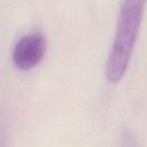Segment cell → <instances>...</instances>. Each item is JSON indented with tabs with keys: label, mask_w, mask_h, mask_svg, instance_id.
<instances>
[{
	"label": "cell",
	"mask_w": 147,
	"mask_h": 147,
	"mask_svg": "<svg viewBox=\"0 0 147 147\" xmlns=\"http://www.w3.org/2000/svg\"><path fill=\"white\" fill-rule=\"evenodd\" d=\"M145 2L123 1L115 32V39L106 63V78L116 83L123 78L131 61L144 16Z\"/></svg>",
	"instance_id": "cell-1"
},
{
	"label": "cell",
	"mask_w": 147,
	"mask_h": 147,
	"mask_svg": "<svg viewBox=\"0 0 147 147\" xmlns=\"http://www.w3.org/2000/svg\"><path fill=\"white\" fill-rule=\"evenodd\" d=\"M46 48L47 42L42 33L32 32L24 34L14 46L13 62L20 70H30L42 61Z\"/></svg>",
	"instance_id": "cell-2"
}]
</instances>
